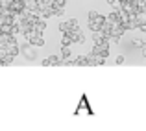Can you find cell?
<instances>
[{
    "mask_svg": "<svg viewBox=\"0 0 146 131\" xmlns=\"http://www.w3.org/2000/svg\"><path fill=\"white\" fill-rule=\"evenodd\" d=\"M35 48H37V46H33L32 43H28V41L21 44V50H22V54H24V57L28 61H35L37 59V50Z\"/></svg>",
    "mask_w": 146,
    "mask_h": 131,
    "instance_id": "6da1fadb",
    "label": "cell"
},
{
    "mask_svg": "<svg viewBox=\"0 0 146 131\" xmlns=\"http://www.w3.org/2000/svg\"><path fill=\"white\" fill-rule=\"evenodd\" d=\"M91 52L94 54V56H100V57H109V43H106V44H93V50Z\"/></svg>",
    "mask_w": 146,
    "mask_h": 131,
    "instance_id": "7a4b0ae2",
    "label": "cell"
},
{
    "mask_svg": "<svg viewBox=\"0 0 146 131\" xmlns=\"http://www.w3.org/2000/svg\"><path fill=\"white\" fill-rule=\"evenodd\" d=\"M67 33L72 37V41H74V43H78V44H83V43H85V35H83V32L80 28H70Z\"/></svg>",
    "mask_w": 146,
    "mask_h": 131,
    "instance_id": "3957f363",
    "label": "cell"
},
{
    "mask_svg": "<svg viewBox=\"0 0 146 131\" xmlns=\"http://www.w3.org/2000/svg\"><path fill=\"white\" fill-rule=\"evenodd\" d=\"M9 7H11V9H13V13L17 15V19H19V15H21L22 11L26 9V0H13Z\"/></svg>",
    "mask_w": 146,
    "mask_h": 131,
    "instance_id": "277c9868",
    "label": "cell"
},
{
    "mask_svg": "<svg viewBox=\"0 0 146 131\" xmlns=\"http://www.w3.org/2000/svg\"><path fill=\"white\" fill-rule=\"evenodd\" d=\"M126 32L124 24L122 22H113V32H111V37H122Z\"/></svg>",
    "mask_w": 146,
    "mask_h": 131,
    "instance_id": "5b68a950",
    "label": "cell"
},
{
    "mask_svg": "<svg viewBox=\"0 0 146 131\" xmlns=\"http://www.w3.org/2000/svg\"><path fill=\"white\" fill-rule=\"evenodd\" d=\"M74 67H89V61H87V54L74 57Z\"/></svg>",
    "mask_w": 146,
    "mask_h": 131,
    "instance_id": "8992f818",
    "label": "cell"
},
{
    "mask_svg": "<svg viewBox=\"0 0 146 131\" xmlns=\"http://www.w3.org/2000/svg\"><path fill=\"white\" fill-rule=\"evenodd\" d=\"M59 56H61V59H63V61H68V59H72V50H70V46H61V52H59Z\"/></svg>",
    "mask_w": 146,
    "mask_h": 131,
    "instance_id": "52a82bcc",
    "label": "cell"
},
{
    "mask_svg": "<svg viewBox=\"0 0 146 131\" xmlns=\"http://www.w3.org/2000/svg\"><path fill=\"white\" fill-rule=\"evenodd\" d=\"M33 30H37L39 33H44V30H46V21H44V19H39V21L33 24Z\"/></svg>",
    "mask_w": 146,
    "mask_h": 131,
    "instance_id": "ba28073f",
    "label": "cell"
},
{
    "mask_svg": "<svg viewBox=\"0 0 146 131\" xmlns=\"http://www.w3.org/2000/svg\"><path fill=\"white\" fill-rule=\"evenodd\" d=\"M74 41H72V37L68 35V33H61V46H70Z\"/></svg>",
    "mask_w": 146,
    "mask_h": 131,
    "instance_id": "9c48e42d",
    "label": "cell"
},
{
    "mask_svg": "<svg viewBox=\"0 0 146 131\" xmlns=\"http://www.w3.org/2000/svg\"><path fill=\"white\" fill-rule=\"evenodd\" d=\"M28 43H32L33 46H37V48H41V46H44V44H46V41L43 39V35H39V37H35L33 41H28Z\"/></svg>",
    "mask_w": 146,
    "mask_h": 131,
    "instance_id": "30bf717a",
    "label": "cell"
},
{
    "mask_svg": "<svg viewBox=\"0 0 146 131\" xmlns=\"http://www.w3.org/2000/svg\"><path fill=\"white\" fill-rule=\"evenodd\" d=\"M11 39H13V35H11V33H0V44H2V46H6Z\"/></svg>",
    "mask_w": 146,
    "mask_h": 131,
    "instance_id": "8fae6325",
    "label": "cell"
},
{
    "mask_svg": "<svg viewBox=\"0 0 146 131\" xmlns=\"http://www.w3.org/2000/svg\"><path fill=\"white\" fill-rule=\"evenodd\" d=\"M57 30H59V33H67L68 30H70V26H68V22H67V21H61V22H59V26H57Z\"/></svg>",
    "mask_w": 146,
    "mask_h": 131,
    "instance_id": "7c38bea8",
    "label": "cell"
},
{
    "mask_svg": "<svg viewBox=\"0 0 146 131\" xmlns=\"http://www.w3.org/2000/svg\"><path fill=\"white\" fill-rule=\"evenodd\" d=\"M63 13H65V7H61V6H54V17H57V19H61L63 17Z\"/></svg>",
    "mask_w": 146,
    "mask_h": 131,
    "instance_id": "4fadbf2b",
    "label": "cell"
},
{
    "mask_svg": "<svg viewBox=\"0 0 146 131\" xmlns=\"http://www.w3.org/2000/svg\"><path fill=\"white\" fill-rule=\"evenodd\" d=\"M107 21H109V22H120V19H118V13H117V9H115V11H111V13L107 15Z\"/></svg>",
    "mask_w": 146,
    "mask_h": 131,
    "instance_id": "5bb4252c",
    "label": "cell"
},
{
    "mask_svg": "<svg viewBox=\"0 0 146 131\" xmlns=\"http://www.w3.org/2000/svg\"><path fill=\"white\" fill-rule=\"evenodd\" d=\"M96 17H98V11H96V9H91V11H87V22L94 21Z\"/></svg>",
    "mask_w": 146,
    "mask_h": 131,
    "instance_id": "9a60e30c",
    "label": "cell"
},
{
    "mask_svg": "<svg viewBox=\"0 0 146 131\" xmlns=\"http://www.w3.org/2000/svg\"><path fill=\"white\" fill-rule=\"evenodd\" d=\"M100 28H102V26H100V24H96V22H94V21H91V22H89V30H91V32H93V33L100 32Z\"/></svg>",
    "mask_w": 146,
    "mask_h": 131,
    "instance_id": "2e32d148",
    "label": "cell"
},
{
    "mask_svg": "<svg viewBox=\"0 0 146 131\" xmlns=\"http://www.w3.org/2000/svg\"><path fill=\"white\" fill-rule=\"evenodd\" d=\"M68 26H70V28H80V22H78V19H68Z\"/></svg>",
    "mask_w": 146,
    "mask_h": 131,
    "instance_id": "e0dca14e",
    "label": "cell"
},
{
    "mask_svg": "<svg viewBox=\"0 0 146 131\" xmlns=\"http://www.w3.org/2000/svg\"><path fill=\"white\" fill-rule=\"evenodd\" d=\"M137 19H139L141 22H146V11H139V13H137Z\"/></svg>",
    "mask_w": 146,
    "mask_h": 131,
    "instance_id": "ac0fdd59",
    "label": "cell"
},
{
    "mask_svg": "<svg viewBox=\"0 0 146 131\" xmlns=\"http://www.w3.org/2000/svg\"><path fill=\"white\" fill-rule=\"evenodd\" d=\"M13 0H0V7H9Z\"/></svg>",
    "mask_w": 146,
    "mask_h": 131,
    "instance_id": "d6986e66",
    "label": "cell"
},
{
    "mask_svg": "<svg viewBox=\"0 0 146 131\" xmlns=\"http://www.w3.org/2000/svg\"><path fill=\"white\" fill-rule=\"evenodd\" d=\"M133 46H141V48H143V46H144V41H141V39H133Z\"/></svg>",
    "mask_w": 146,
    "mask_h": 131,
    "instance_id": "ffe728a7",
    "label": "cell"
},
{
    "mask_svg": "<svg viewBox=\"0 0 146 131\" xmlns=\"http://www.w3.org/2000/svg\"><path fill=\"white\" fill-rule=\"evenodd\" d=\"M124 61H126V57H124V56H118L117 59H115V63H117V65H122Z\"/></svg>",
    "mask_w": 146,
    "mask_h": 131,
    "instance_id": "44dd1931",
    "label": "cell"
},
{
    "mask_svg": "<svg viewBox=\"0 0 146 131\" xmlns=\"http://www.w3.org/2000/svg\"><path fill=\"white\" fill-rule=\"evenodd\" d=\"M41 65H43V67H52V65H50V59H48V57L41 61Z\"/></svg>",
    "mask_w": 146,
    "mask_h": 131,
    "instance_id": "7402d4cb",
    "label": "cell"
},
{
    "mask_svg": "<svg viewBox=\"0 0 146 131\" xmlns=\"http://www.w3.org/2000/svg\"><path fill=\"white\" fill-rule=\"evenodd\" d=\"M56 4L61 6V7H65V6H67V0H56Z\"/></svg>",
    "mask_w": 146,
    "mask_h": 131,
    "instance_id": "603a6c76",
    "label": "cell"
},
{
    "mask_svg": "<svg viewBox=\"0 0 146 131\" xmlns=\"http://www.w3.org/2000/svg\"><path fill=\"white\" fill-rule=\"evenodd\" d=\"M139 30H141V32H143V33H146V22H141Z\"/></svg>",
    "mask_w": 146,
    "mask_h": 131,
    "instance_id": "cb8c5ba5",
    "label": "cell"
},
{
    "mask_svg": "<svg viewBox=\"0 0 146 131\" xmlns=\"http://www.w3.org/2000/svg\"><path fill=\"white\" fill-rule=\"evenodd\" d=\"M109 41H113V43L115 44H118V43H120V37H111V39Z\"/></svg>",
    "mask_w": 146,
    "mask_h": 131,
    "instance_id": "d4e9b609",
    "label": "cell"
},
{
    "mask_svg": "<svg viewBox=\"0 0 146 131\" xmlns=\"http://www.w3.org/2000/svg\"><path fill=\"white\" fill-rule=\"evenodd\" d=\"M106 2H107V4H111V6L115 7V6H117V2H118V0H106Z\"/></svg>",
    "mask_w": 146,
    "mask_h": 131,
    "instance_id": "484cf974",
    "label": "cell"
},
{
    "mask_svg": "<svg viewBox=\"0 0 146 131\" xmlns=\"http://www.w3.org/2000/svg\"><path fill=\"white\" fill-rule=\"evenodd\" d=\"M0 33H2V26H0Z\"/></svg>",
    "mask_w": 146,
    "mask_h": 131,
    "instance_id": "4316f807",
    "label": "cell"
},
{
    "mask_svg": "<svg viewBox=\"0 0 146 131\" xmlns=\"http://www.w3.org/2000/svg\"><path fill=\"white\" fill-rule=\"evenodd\" d=\"M144 44H146V41H144Z\"/></svg>",
    "mask_w": 146,
    "mask_h": 131,
    "instance_id": "83f0119b",
    "label": "cell"
}]
</instances>
